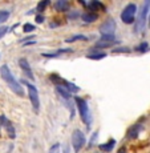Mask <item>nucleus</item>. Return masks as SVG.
<instances>
[{
    "mask_svg": "<svg viewBox=\"0 0 150 153\" xmlns=\"http://www.w3.org/2000/svg\"><path fill=\"white\" fill-rule=\"evenodd\" d=\"M0 75H1L3 80L8 84V87H10L17 96H21V97L24 96V91H23L21 85H20L19 81L13 77V75L11 73V71H10V68H8L7 65H3L1 68H0Z\"/></svg>",
    "mask_w": 150,
    "mask_h": 153,
    "instance_id": "nucleus-1",
    "label": "nucleus"
},
{
    "mask_svg": "<svg viewBox=\"0 0 150 153\" xmlns=\"http://www.w3.org/2000/svg\"><path fill=\"white\" fill-rule=\"evenodd\" d=\"M150 10V0H145L141 5V10L138 11V17L136 20V27H134V31L137 33H141L143 31L146 25V16H148V12Z\"/></svg>",
    "mask_w": 150,
    "mask_h": 153,
    "instance_id": "nucleus-2",
    "label": "nucleus"
},
{
    "mask_svg": "<svg viewBox=\"0 0 150 153\" xmlns=\"http://www.w3.org/2000/svg\"><path fill=\"white\" fill-rule=\"evenodd\" d=\"M75 101H76V104H77V108H78V112H80V116H81L82 121L86 124V126H89L90 121H92V117H90V112H89V107H88V102L81 97H75Z\"/></svg>",
    "mask_w": 150,
    "mask_h": 153,
    "instance_id": "nucleus-3",
    "label": "nucleus"
},
{
    "mask_svg": "<svg viewBox=\"0 0 150 153\" xmlns=\"http://www.w3.org/2000/svg\"><path fill=\"white\" fill-rule=\"evenodd\" d=\"M136 12H137V5L136 4H128L123 11L121 12V20L125 24H133L136 20Z\"/></svg>",
    "mask_w": 150,
    "mask_h": 153,
    "instance_id": "nucleus-4",
    "label": "nucleus"
},
{
    "mask_svg": "<svg viewBox=\"0 0 150 153\" xmlns=\"http://www.w3.org/2000/svg\"><path fill=\"white\" fill-rule=\"evenodd\" d=\"M25 85H27V88H28V96H29V100H31L32 107H33L35 112H39V109H40V99H39V93H37L36 87L32 85V84H29V83H25Z\"/></svg>",
    "mask_w": 150,
    "mask_h": 153,
    "instance_id": "nucleus-5",
    "label": "nucleus"
},
{
    "mask_svg": "<svg viewBox=\"0 0 150 153\" xmlns=\"http://www.w3.org/2000/svg\"><path fill=\"white\" fill-rule=\"evenodd\" d=\"M51 80L55 81L56 85H61V87H64L65 89H68L69 92H78V91H80V88H78L77 85H75L73 83H69V81L64 80L63 77L57 76L56 73H52V75H51Z\"/></svg>",
    "mask_w": 150,
    "mask_h": 153,
    "instance_id": "nucleus-6",
    "label": "nucleus"
},
{
    "mask_svg": "<svg viewBox=\"0 0 150 153\" xmlns=\"http://www.w3.org/2000/svg\"><path fill=\"white\" fill-rule=\"evenodd\" d=\"M85 144V134L80 129H76L72 133V146L75 148L76 152H78Z\"/></svg>",
    "mask_w": 150,
    "mask_h": 153,
    "instance_id": "nucleus-7",
    "label": "nucleus"
},
{
    "mask_svg": "<svg viewBox=\"0 0 150 153\" xmlns=\"http://www.w3.org/2000/svg\"><path fill=\"white\" fill-rule=\"evenodd\" d=\"M114 32H116V22L113 19L106 20L105 23H102L100 25V33H101V36H114Z\"/></svg>",
    "mask_w": 150,
    "mask_h": 153,
    "instance_id": "nucleus-8",
    "label": "nucleus"
},
{
    "mask_svg": "<svg viewBox=\"0 0 150 153\" xmlns=\"http://www.w3.org/2000/svg\"><path fill=\"white\" fill-rule=\"evenodd\" d=\"M141 131H142V125H140V124H136V125L130 126L129 131H128V139H132V140L137 139L138 134L141 133Z\"/></svg>",
    "mask_w": 150,
    "mask_h": 153,
    "instance_id": "nucleus-9",
    "label": "nucleus"
},
{
    "mask_svg": "<svg viewBox=\"0 0 150 153\" xmlns=\"http://www.w3.org/2000/svg\"><path fill=\"white\" fill-rule=\"evenodd\" d=\"M19 65H20V68H21V69L25 72V75H27V77H28V79H32V80H33V75H32L31 67H29L28 61L25 60V59H20V60H19Z\"/></svg>",
    "mask_w": 150,
    "mask_h": 153,
    "instance_id": "nucleus-10",
    "label": "nucleus"
},
{
    "mask_svg": "<svg viewBox=\"0 0 150 153\" xmlns=\"http://www.w3.org/2000/svg\"><path fill=\"white\" fill-rule=\"evenodd\" d=\"M53 7L58 12H67L69 10V3L65 1V0H58V1H56L53 4Z\"/></svg>",
    "mask_w": 150,
    "mask_h": 153,
    "instance_id": "nucleus-11",
    "label": "nucleus"
},
{
    "mask_svg": "<svg viewBox=\"0 0 150 153\" xmlns=\"http://www.w3.org/2000/svg\"><path fill=\"white\" fill-rule=\"evenodd\" d=\"M73 49L72 48H61L58 49V51H55V52H47V53H41L44 56V57H57V56H60L61 53H67V52H72Z\"/></svg>",
    "mask_w": 150,
    "mask_h": 153,
    "instance_id": "nucleus-12",
    "label": "nucleus"
},
{
    "mask_svg": "<svg viewBox=\"0 0 150 153\" xmlns=\"http://www.w3.org/2000/svg\"><path fill=\"white\" fill-rule=\"evenodd\" d=\"M56 92H57L63 99L70 100V92L68 89H65L64 87H61V85H56Z\"/></svg>",
    "mask_w": 150,
    "mask_h": 153,
    "instance_id": "nucleus-13",
    "label": "nucleus"
},
{
    "mask_svg": "<svg viewBox=\"0 0 150 153\" xmlns=\"http://www.w3.org/2000/svg\"><path fill=\"white\" fill-rule=\"evenodd\" d=\"M97 13H93V12H85L84 15H82V20L86 23H93L97 20Z\"/></svg>",
    "mask_w": 150,
    "mask_h": 153,
    "instance_id": "nucleus-14",
    "label": "nucleus"
},
{
    "mask_svg": "<svg viewBox=\"0 0 150 153\" xmlns=\"http://www.w3.org/2000/svg\"><path fill=\"white\" fill-rule=\"evenodd\" d=\"M114 145H116V141H114L113 139H112V140H110L108 144H101V145H100L98 148L101 149V151H104V152H110L112 149L114 148Z\"/></svg>",
    "mask_w": 150,
    "mask_h": 153,
    "instance_id": "nucleus-15",
    "label": "nucleus"
},
{
    "mask_svg": "<svg viewBox=\"0 0 150 153\" xmlns=\"http://www.w3.org/2000/svg\"><path fill=\"white\" fill-rule=\"evenodd\" d=\"M88 7L90 8L92 11H97V10H101V11H105V7H104V4L102 3H100V1H96V0H93V1H90L89 4H88Z\"/></svg>",
    "mask_w": 150,
    "mask_h": 153,
    "instance_id": "nucleus-16",
    "label": "nucleus"
},
{
    "mask_svg": "<svg viewBox=\"0 0 150 153\" xmlns=\"http://www.w3.org/2000/svg\"><path fill=\"white\" fill-rule=\"evenodd\" d=\"M90 60H101V59L106 57V53H102V52H96V53H89L86 56Z\"/></svg>",
    "mask_w": 150,
    "mask_h": 153,
    "instance_id": "nucleus-17",
    "label": "nucleus"
},
{
    "mask_svg": "<svg viewBox=\"0 0 150 153\" xmlns=\"http://www.w3.org/2000/svg\"><path fill=\"white\" fill-rule=\"evenodd\" d=\"M114 44H116V42H113V43H109V42H101V40H100V42H97L96 43V48H110V47H113Z\"/></svg>",
    "mask_w": 150,
    "mask_h": 153,
    "instance_id": "nucleus-18",
    "label": "nucleus"
},
{
    "mask_svg": "<svg viewBox=\"0 0 150 153\" xmlns=\"http://www.w3.org/2000/svg\"><path fill=\"white\" fill-rule=\"evenodd\" d=\"M77 40H86V36H84V35H76V36L67 39V43H73V42H77Z\"/></svg>",
    "mask_w": 150,
    "mask_h": 153,
    "instance_id": "nucleus-19",
    "label": "nucleus"
},
{
    "mask_svg": "<svg viewBox=\"0 0 150 153\" xmlns=\"http://www.w3.org/2000/svg\"><path fill=\"white\" fill-rule=\"evenodd\" d=\"M35 25H32L31 23H25L24 25H23V32H25V33H29V32H33L35 31Z\"/></svg>",
    "mask_w": 150,
    "mask_h": 153,
    "instance_id": "nucleus-20",
    "label": "nucleus"
},
{
    "mask_svg": "<svg viewBox=\"0 0 150 153\" xmlns=\"http://www.w3.org/2000/svg\"><path fill=\"white\" fill-rule=\"evenodd\" d=\"M48 4H49V0H44V1H40L39 4H37L36 11H37V12H43V11H44V8H45Z\"/></svg>",
    "mask_w": 150,
    "mask_h": 153,
    "instance_id": "nucleus-21",
    "label": "nucleus"
},
{
    "mask_svg": "<svg viewBox=\"0 0 150 153\" xmlns=\"http://www.w3.org/2000/svg\"><path fill=\"white\" fill-rule=\"evenodd\" d=\"M122 52L129 53V52H130V48H129V47H120V48H114L113 49V53H122Z\"/></svg>",
    "mask_w": 150,
    "mask_h": 153,
    "instance_id": "nucleus-22",
    "label": "nucleus"
},
{
    "mask_svg": "<svg viewBox=\"0 0 150 153\" xmlns=\"http://www.w3.org/2000/svg\"><path fill=\"white\" fill-rule=\"evenodd\" d=\"M8 17H10V12L8 11H0V23L7 22Z\"/></svg>",
    "mask_w": 150,
    "mask_h": 153,
    "instance_id": "nucleus-23",
    "label": "nucleus"
},
{
    "mask_svg": "<svg viewBox=\"0 0 150 153\" xmlns=\"http://www.w3.org/2000/svg\"><path fill=\"white\" fill-rule=\"evenodd\" d=\"M148 48H149V43L143 42V43H141L140 45L137 47V51L138 52H146V51H148Z\"/></svg>",
    "mask_w": 150,
    "mask_h": 153,
    "instance_id": "nucleus-24",
    "label": "nucleus"
},
{
    "mask_svg": "<svg viewBox=\"0 0 150 153\" xmlns=\"http://www.w3.org/2000/svg\"><path fill=\"white\" fill-rule=\"evenodd\" d=\"M0 124L4 125L5 128H7V126H10V125H11V123L8 121V119H7L5 116H0Z\"/></svg>",
    "mask_w": 150,
    "mask_h": 153,
    "instance_id": "nucleus-25",
    "label": "nucleus"
},
{
    "mask_svg": "<svg viewBox=\"0 0 150 153\" xmlns=\"http://www.w3.org/2000/svg\"><path fill=\"white\" fill-rule=\"evenodd\" d=\"M35 22H36L37 24H41V23L44 22V16H43V15H37L36 19H35Z\"/></svg>",
    "mask_w": 150,
    "mask_h": 153,
    "instance_id": "nucleus-26",
    "label": "nucleus"
},
{
    "mask_svg": "<svg viewBox=\"0 0 150 153\" xmlns=\"http://www.w3.org/2000/svg\"><path fill=\"white\" fill-rule=\"evenodd\" d=\"M58 148H60V144H55V145L51 148V152H49V153H57Z\"/></svg>",
    "mask_w": 150,
    "mask_h": 153,
    "instance_id": "nucleus-27",
    "label": "nucleus"
},
{
    "mask_svg": "<svg viewBox=\"0 0 150 153\" xmlns=\"http://www.w3.org/2000/svg\"><path fill=\"white\" fill-rule=\"evenodd\" d=\"M8 31V27H0V39L5 35V32Z\"/></svg>",
    "mask_w": 150,
    "mask_h": 153,
    "instance_id": "nucleus-28",
    "label": "nucleus"
},
{
    "mask_svg": "<svg viewBox=\"0 0 150 153\" xmlns=\"http://www.w3.org/2000/svg\"><path fill=\"white\" fill-rule=\"evenodd\" d=\"M97 134H98V132H96V133H93V136H92V140H90V144H89L90 146H92L93 144H95V141L97 140Z\"/></svg>",
    "mask_w": 150,
    "mask_h": 153,
    "instance_id": "nucleus-29",
    "label": "nucleus"
},
{
    "mask_svg": "<svg viewBox=\"0 0 150 153\" xmlns=\"http://www.w3.org/2000/svg\"><path fill=\"white\" fill-rule=\"evenodd\" d=\"M78 15H80L78 12H72V13L69 15V17H70V19H73V17H75V19H76V17H78Z\"/></svg>",
    "mask_w": 150,
    "mask_h": 153,
    "instance_id": "nucleus-30",
    "label": "nucleus"
},
{
    "mask_svg": "<svg viewBox=\"0 0 150 153\" xmlns=\"http://www.w3.org/2000/svg\"><path fill=\"white\" fill-rule=\"evenodd\" d=\"M149 20H150V19H149Z\"/></svg>",
    "mask_w": 150,
    "mask_h": 153,
    "instance_id": "nucleus-31",
    "label": "nucleus"
}]
</instances>
